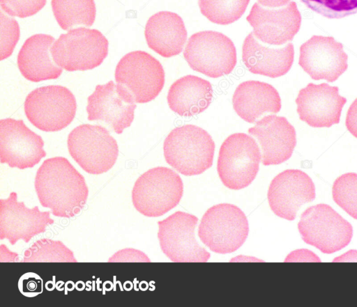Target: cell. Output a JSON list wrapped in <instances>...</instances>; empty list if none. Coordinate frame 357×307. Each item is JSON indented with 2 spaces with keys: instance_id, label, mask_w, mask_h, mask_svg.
Returning a JSON list of instances; mask_svg holds the SVG:
<instances>
[{
  "instance_id": "1",
  "label": "cell",
  "mask_w": 357,
  "mask_h": 307,
  "mask_svg": "<svg viewBox=\"0 0 357 307\" xmlns=\"http://www.w3.org/2000/svg\"><path fill=\"white\" fill-rule=\"evenodd\" d=\"M34 185L40 205L58 217L75 216L88 198L84 178L63 157L45 160L36 172Z\"/></svg>"
},
{
  "instance_id": "2",
  "label": "cell",
  "mask_w": 357,
  "mask_h": 307,
  "mask_svg": "<svg viewBox=\"0 0 357 307\" xmlns=\"http://www.w3.org/2000/svg\"><path fill=\"white\" fill-rule=\"evenodd\" d=\"M215 148L207 131L195 125L175 127L163 143L166 162L186 176L202 174L211 168Z\"/></svg>"
},
{
  "instance_id": "3",
  "label": "cell",
  "mask_w": 357,
  "mask_h": 307,
  "mask_svg": "<svg viewBox=\"0 0 357 307\" xmlns=\"http://www.w3.org/2000/svg\"><path fill=\"white\" fill-rule=\"evenodd\" d=\"M183 193L181 177L173 170L158 166L141 175L132 191L135 208L148 217L162 216L175 207Z\"/></svg>"
},
{
  "instance_id": "4",
  "label": "cell",
  "mask_w": 357,
  "mask_h": 307,
  "mask_svg": "<svg viewBox=\"0 0 357 307\" xmlns=\"http://www.w3.org/2000/svg\"><path fill=\"white\" fill-rule=\"evenodd\" d=\"M248 233V221L244 212L229 203H220L208 209L198 229L201 242L213 252L221 254L238 249Z\"/></svg>"
},
{
  "instance_id": "5",
  "label": "cell",
  "mask_w": 357,
  "mask_h": 307,
  "mask_svg": "<svg viewBox=\"0 0 357 307\" xmlns=\"http://www.w3.org/2000/svg\"><path fill=\"white\" fill-rule=\"evenodd\" d=\"M108 54V40L97 29L78 27L60 35L51 47L55 63L69 71L99 66Z\"/></svg>"
},
{
  "instance_id": "6",
  "label": "cell",
  "mask_w": 357,
  "mask_h": 307,
  "mask_svg": "<svg viewBox=\"0 0 357 307\" xmlns=\"http://www.w3.org/2000/svg\"><path fill=\"white\" fill-rule=\"evenodd\" d=\"M261 159V154L254 138L245 133H234L223 141L219 150V178L228 189L245 188L255 179Z\"/></svg>"
},
{
  "instance_id": "7",
  "label": "cell",
  "mask_w": 357,
  "mask_h": 307,
  "mask_svg": "<svg viewBox=\"0 0 357 307\" xmlns=\"http://www.w3.org/2000/svg\"><path fill=\"white\" fill-rule=\"evenodd\" d=\"M298 229L304 242L326 254L340 251L353 236L351 223L324 203L307 208L301 215Z\"/></svg>"
},
{
  "instance_id": "8",
  "label": "cell",
  "mask_w": 357,
  "mask_h": 307,
  "mask_svg": "<svg viewBox=\"0 0 357 307\" xmlns=\"http://www.w3.org/2000/svg\"><path fill=\"white\" fill-rule=\"evenodd\" d=\"M183 56L193 70L211 78L230 74L237 62L234 42L223 33L214 31L192 34Z\"/></svg>"
},
{
  "instance_id": "9",
  "label": "cell",
  "mask_w": 357,
  "mask_h": 307,
  "mask_svg": "<svg viewBox=\"0 0 357 307\" xmlns=\"http://www.w3.org/2000/svg\"><path fill=\"white\" fill-rule=\"evenodd\" d=\"M70 156L86 173L99 175L114 165L119 155L116 141L101 126L81 125L68 137Z\"/></svg>"
},
{
  "instance_id": "10",
  "label": "cell",
  "mask_w": 357,
  "mask_h": 307,
  "mask_svg": "<svg viewBox=\"0 0 357 307\" xmlns=\"http://www.w3.org/2000/svg\"><path fill=\"white\" fill-rule=\"evenodd\" d=\"M76 109L74 95L62 86L37 88L24 102L26 118L44 132H57L66 127L74 119Z\"/></svg>"
},
{
  "instance_id": "11",
  "label": "cell",
  "mask_w": 357,
  "mask_h": 307,
  "mask_svg": "<svg viewBox=\"0 0 357 307\" xmlns=\"http://www.w3.org/2000/svg\"><path fill=\"white\" fill-rule=\"evenodd\" d=\"M115 79L136 103H147L162 90L165 74L161 63L144 51H134L123 56L115 70Z\"/></svg>"
},
{
  "instance_id": "12",
  "label": "cell",
  "mask_w": 357,
  "mask_h": 307,
  "mask_svg": "<svg viewBox=\"0 0 357 307\" xmlns=\"http://www.w3.org/2000/svg\"><path fill=\"white\" fill-rule=\"evenodd\" d=\"M198 219L181 211L159 221L158 237L163 253L172 262H207L210 253L195 238Z\"/></svg>"
},
{
  "instance_id": "13",
  "label": "cell",
  "mask_w": 357,
  "mask_h": 307,
  "mask_svg": "<svg viewBox=\"0 0 357 307\" xmlns=\"http://www.w3.org/2000/svg\"><path fill=\"white\" fill-rule=\"evenodd\" d=\"M42 138L28 128L23 120H0V159L11 168H32L46 156Z\"/></svg>"
},
{
  "instance_id": "14",
  "label": "cell",
  "mask_w": 357,
  "mask_h": 307,
  "mask_svg": "<svg viewBox=\"0 0 357 307\" xmlns=\"http://www.w3.org/2000/svg\"><path fill=\"white\" fill-rule=\"evenodd\" d=\"M316 197L311 178L299 169H287L271 182L267 198L269 206L278 217L293 221L301 207Z\"/></svg>"
},
{
  "instance_id": "15",
  "label": "cell",
  "mask_w": 357,
  "mask_h": 307,
  "mask_svg": "<svg viewBox=\"0 0 357 307\" xmlns=\"http://www.w3.org/2000/svg\"><path fill=\"white\" fill-rule=\"evenodd\" d=\"M87 102L88 120L104 122L116 134H121L133 121L136 102L123 86L113 81L97 85Z\"/></svg>"
},
{
  "instance_id": "16",
  "label": "cell",
  "mask_w": 357,
  "mask_h": 307,
  "mask_svg": "<svg viewBox=\"0 0 357 307\" xmlns=\"http://www.w3.org/2000/svg\"><path fill=\"white\" fill-rule=\"evenodd\" d=\"M54 223L50 212H40L38 206L26 207L23 201H17L14 191L7 198L0 200V239H7L11 245L19 240L28 243Z\"/></svg>"
},
{
  "instance_id": "17",
  "label": "cell",
  "mask_w": 357,
  "mask_h": 307,
  "mask_svg": "<svg viewBox=\"0 0 357 307\" xmlns=\"http://www.w3.org/2000/svg\"><path fill=\"white\" fill-rule=\"evenodd\" d=\"M347 59L333 37L313 36L300 47L298 64L312 79L333 82L347 70Z\"/></svg>"
},
{
  "instance_id": "18",
  "label": "cell",
  "mask_w": 357,
  "mask_h": 307,
  "mask_svg": "<svg viewBox=\"0 0 357 307\" xmlns=\"http://www.w3.org/2000/svg\"><path fill=\"white\" fill-rule=\"evenodd\" d=\"M246 19L255 38L270 45L291 41L301 24V15L294 1L280 8H268L255 3Z\"/></svg>"
},
{
  "instance_id": "19",
  "label": "cell",
  "mask_w": 357,
  "mask_h": 307,
  "mask_svg": "<svg viewBox=\"0 0 357 307\" xmlns=\"http://www.w3.org/2000/svg\"><path fill=\"white\" fill-rule=\"evenodd\" d=\"M346 102L347 99L339 94V88L326 83H309L296 99L300 120L312 127L338 124Z\"/></svg>"
},
{
  "instance_id": "20",
  "label": "cell",
  "mask_w": 357,
  "mask_h": 307,
  "mask_svg": "<svg viewBox=\"0 0 357 307\" xmlns=\"http://www.w3.org/2000/svg\"><path fill=\"white\" fill-rule=\"evenodd\" d=\"M248 133L261 145L264 166L278 165L288 160L296 145L295 128L284 116H265L248 129Z\"/></svg>"
},
{
  "instance_id": "21",
  "label": "cell",
  "mask_w": 357,
  "mask_h": 307,
  "mask_svg": "<svg viewBox=\"0 0 357 307\" xmlns=\"http://www.w3.org/2000/svg\"><path fill=\"white\" fill-rule=\"evenodd\" d=\"M294 48L291 42L283 47L263 45L250 33L244 40L242 60L248 70L256 74L276 78L287 74L294 63Z\"/></svg>"
},
{
  "instance_id": "22",
  "label": "cell",
  "mask_w": 357,
  "mask_h": 307,
  "mask_svg": "<svg viewBox=\"0 0 357 307\" xmlns=\"http://www.w3.org/2000/svg\"><path fill=\"white\" fill-rule=\"evenodd\" d=\"M54 38L38 33L27 38L17 56V65L22 76L29 81L38 82L54 79L62 73V68L54 61L51 47Z\"/></svg>"
},
{
  "instance_id": "23",
  "label": "cell",
  "mask_w": 357,
  "mask_h": 307,
  "mask_svg": "<svg viewBox=\"0 0 357 307\" xmlns=\"http://www.w3.org/2000/svg\"><path fill=\"white\" fill-rule=\"evenodd\" d=\"M237 115L248 123H254L264 113H278L282 107L278 90L266 82L249 80L241 83L232 97Z\"/></svg>"
},
{
  "instance_id": "24",
  "label": "cell",
  "mask_w": 357,
  "mask_h": 307,
  "mask_svg": "<svg viewBox=\"0 0 357 307\" xmlns=\"http://www.w3.org/2000/svg\"><path fill=\"white\" fill-rule=\"evenodd\" d=\"M144 35L150 49L162 57L170 58L182 52L188 33L178 15L160 11L149 17Z\"/></svg>"
},
{
  "instance_id": "25",
  "label": "cell",
  "mask_w": 357,
  "mask_h": 307,
  "mask_svg": "<svg viewBox=\"0 0 357 307\" xmlns=\"http://www.w3.org/2000/svg\"><path fill=\"white\" fill-rule=\"evenodd\" d=\"M211 84L199 77L188 74L170 86L167 100L170 109L181 116H192L204 111L213 98Z\"/></svg>"
},
{
  "instance_id": "26",
  "label": "cell",
  "mask_w": 357,
  "mask_h": 307,
  "mask_svg": "<svg viewBox=\"0 0 357 307\" xmlns=\"http://www.w3.org/2000/svg\"><path fill=\"white\" fill-rule=\"evenodd\" d=\"M52 8L59 26L65 31L83 25L91 26L96 18L93 0H52Z\"/></svg>"
},
{
  "instance_id": "27",
  "label": "cell",
  "mask_w": 357,
  "mask_h": 307,
  "mask_svg": "<svg viewBox=\"0 0 357 307\" xmlns=\"http://www.w3.org/2000/svg\"><path fill=\"white\" fill-rule=\"evenodd\" d=\"M22 262H77L73 252L61 241L43 238L35 242L24 252Z\"/></svg>"
},
{
  "instance_id": "28",
  "label": "cell",
  "mask_w": 357,
  "mask_h": 307,
  "mask_svg": "<svg viewBox=\"0 0 357 307\" xmlns=\"http://www.w3.org/2000/svg\"><path fill=\"white\" fill-rule=\"evenodd\" d=\"M250 0H199L202 14L213 23L226 25L238 20Z\"/></svg>"
},
{
  "instance_id": "29",
  "label": "cell",
  "mask_w": 357,
  "mask_h": 307,
  "mask_svg": "<svg viewBox=\"0 0 357 307\" xmlns=\"http://www.w3.org/2000/svg\"><path fill=\"white\" fill-rule=\"evenodd\" d=\"M332 196L335 203L357 219V173H346L334 181Z\"/></svg>"
},
{
  "instance_id": "30",
  "label": "cell",
  "mask_w": 357,
  "mask_h": 307,
  "mask_svg": "<svg viewBox=\"0 0 357 307\" xmlns=\"http://www.w3.org/2000/svg\"><path fill=\"white\" fill-rule=\"evenodd\" d=\"M312 11L329 19H340L357 13V0H301Z\"/></svg>"
},
{
  "instance_id": "31",
  "label": "cell",
  "mask_w": 357,
  "mask_h": 307,
  "mask_svg": "<svg viewBox=\"0 0 357 307\" xmlns=\"http://www.w3.org/2000/svg\"><path fill=\"white\" fill-rule=\"evenodd\" d=\"M1 43L0 60L9 57L20 39V26L17 22L0 11Z\"/></svg>"
},
{
  "instance_id": "32",
  "label": "cell",
  "mask_w": 357,
  "mask_h": 307,
  "mask_svg": "<svg viewBox=\"0 0 357 307\" xmlns=\"http://www.w3.org/2000/svg\"><path fill=\"white\" fill-rule=\"evenodd\" d=\"M46 0H0L1 10L10 16L24 18L40 11Z\"/></svg>"
},
{
  "instance_id": "33",
  "label": "cell",
  "mask_w": 357,
  "mask_h": 307,
  "mask_svg": "<svg viewBox=\"0 0 357 307\" xmlns=\"http://www.w3.org/2000/svg\"><path fill=\"white\" fill-rule=\"evenodd\" d=\"M18 288L25 297H36L43 292V280L37 274L27 272L20 278Z\"/></svg>"
},
{
  "instance_id": "34",
  "label": "cell",
  "mask_w": 357,
  "mask_h": 307,
  "mask_svg": "<svg viewBox=\"0 0 357 307\" xmlns=\"http://www.w3.org/2000/svg\"><path fill=\"white\" fill-rule=\"evenodd\" d=\"M150 262L143 252L132 248L124 249L115 253L108 262Z\"/></svg>"
},
{
  "instance_id": "35",
  "label": "cell",
  "mask_w": 357,
  "mask_h": 307,
  "mask_svg": "<svg viewBox=\"0 0 357 307\" xmlns=\"http://www.w3.org/2000/svg\"><path fill=\"white\" fill-rule=\"evenodd\" d=\"M347 130L357 139V98L350 105L345 120Z\"/></svg>"
},
{
  "instance_id": "36",
  "label": "cell",
  "mask_w": 357,
  "mask_h": 307,
  "mask_svg": "<svg viewBox=\"0 0 357 307\" xmlns=\"http://www.w3.org/2000/svg\"><path fill=\"white\" fill-rule=\"evenodd\" d=\"M260 5L267 8H280L287 5L290 0H257Z\"/></svg>"
}]
</instances>
